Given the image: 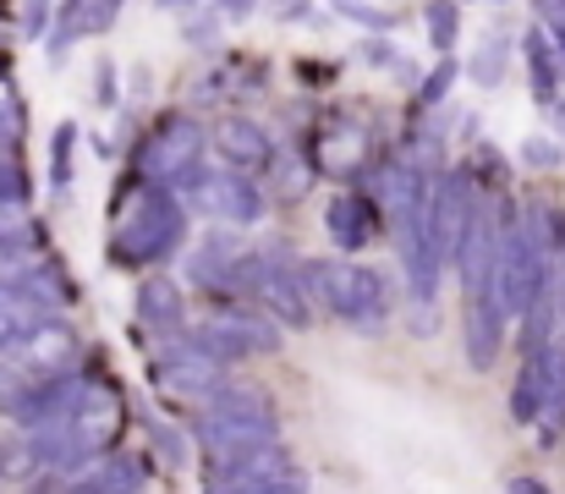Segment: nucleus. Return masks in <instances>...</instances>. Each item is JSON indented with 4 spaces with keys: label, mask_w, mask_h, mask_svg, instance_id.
<instances>
[{
    "label": "nucleus",
    "mask_w": 565,
    "mask_h": 494,
    "mask_svg": "<svg viewBox=\"0 0 565 494\" xmlns=\"http://www.w3.org/2000/svg\"><path fill=\"white\" fill-rule=\"evenodd\" d=\"M456 77H461V66H456L450 55H439V61H434V72L417 83V105H423V111H434V105L450 94V83H456Z\"/></svg>",
    "instance_id": "obj_23"
},
{
    "label": "nucleus",
    "mask_w": 565,
    "mask_h": 494,
    "mask_svg": "<svg viewBox=\"0 0 565 494\" xmlns=\"http://www.w3.org/2000/svg\"><path fill=\"white\" fill-rule=\"evenodd\" d=\"M154 445L166 451V462H182V440H177L171 429H154Z\"/></svg>",
    "instance_id": "obj_35"
},
{
    "label": "nucleus",
    "mask_w": 565,
    "mask_h": 494,
    "mask_svg": "<svg viewBox=\"0 0 565 494\" xmlns=\"http://www.w3.org/2000/svg\"><path fill=\"white\" fill-rule=\"evenodd\" d=\"M110 242H105V253H110V264L116 270H154V264H166L177 248H182V237H188V209H182V198L177 192H166V187H149L143 176H132L121 192H110Z\"/></svg>",
    "instance_id": "obj_1"
},
{
    "label": "nucleus",
    "mask_w": 565,
    "mask_h": 494,
    "mask_svg": "<svg viewBox=\"0 0 565 494\" xmlns=\"http://www.w3.org/2000/svg\"><path fill=\"white\" fill-rule=\"evenodd\" d=\"M533 429H539V445H544V451L561 445V434H565V346L550 351V385H544V407H539Z\"/></svg>",
    "instance_id": "obj_17"
},
{
    "label": "nucleus",
    "mask_w": 565,
    "mask_h": 494,
    "mask_svg": "<svg viewBox=\"0 0 565 494\" xmlns=\"http://www.w3.org/2000/svg\"><path fill=\"white\" fill-rule=\"evenodd\" d=\"M188 335L209 351V357H220V362H236V357H269V351H280V325H275V319H264V314H258V308H247V303H214V314H203Z\"/></svg>",
    "instance_id": "obj_5"
},
{
    "label": "nucleus",
    "mask_w": 565,
    "mask_h": 494,
    "mask_svg": "<svg viewBox=\"0 0 565 494\" xmlns=\"http://www.w3.org/2000/svg\"><path fill=\"white\" fill-rule=\"evenodd\" d=\"M544 116H550V127H555V133L565 138V94H555V99L544 105Z\"/></svg>",
    "instance_id": "obj_37"
},
{
    "label": "nucleus",
    "mask_w": 565,
    "mask_h": 494,
    "mask_svg": "<svg viewBox=\"0 0 565 494\" xmlns=\"http://www.w3.org/2000/svg\"><path fill=\"white\" fill-rule=\"evenodd\" d=\"M324 231H330V242H335L341 253L369 248L379 231H384L379 203L369 198V192H335V198H330V209H324Z\"/></svg>",
    "instance_id": "obj_10"
},
{
    "label": "nucleus",
    "mask_w": 565,
    "mask_h": 494,
    "mask_svg": "<svg viewBox=\"0 0 565 494\" xmlns=\"http://www.w3.org/2000/svg\"><path fill=\"white\" fill-rule=\"evenodd\" d=\"M50 319V308L33 297V292H22V286H11V281H0V357H11L33 329Z\"/></svg>",
    "instance_id": "obj_12"
},
{
    "label": "nucleus",
    "mask_w": 565,
    "mask_h": 494,
    "mask_svg": "<svg viewBox=\"0 0 565 494\" xmlns=\"http://www.w3.org/2000/svg\"><path fill=\"white\" fill-rule=\"evenodd\" d=\"M247 303H258V314H269L275 325H291V329L313 325L302 275H297V264H291V253L280 242L247 248Z\"/></svg>",
    "instance_id": "obj_3"
},
{
    "label": "nucleus",
    "mask_w": 565,
    "mask_h": 494,
    "mask_svg": "<svg viewBox=\"0 0 565 494\" xmlns=\"http://www.w3.org/2000/svg\"><path fill=\"white\" fill-rule=\"evenodd\" d=\"M149 385L160 396H171V401H192L198 407V401H209L225 385V362L209 357L188 329H177V335L160 340V357H149Z\"/></svg>",
    "instance_id": "obj_4"
},
{
    "label": "nucleus",
    "mask_w": 565,
    "mask_h": 494,
    "mask_svg": "<svg viewBox=\"0 0 565 494\" xmlns=\"http://www.w3.org/2000/svg\"><path fill=\"white\" fill-rule=\"evenodd\" d=\"M275 11L291 22V17H302V11H308V0H275Z\"/></svg>",
    "instance_id": "obj_40"
},
{
    "label": "nucleus",
    "mask_w": 565,
    "mask_h": 494,
    "mask_svg": "<svg viewBox=\"0 0 565 494\" xmlns=\"http://www.w3.org/2000/svg\"><path fill=\"white\" fill-rule=\"evenodd\" d=\"M539 17H544V22H561V28H565V0H539Z\"/></svg>",
    "instance_id": "obj_38"
},
{
    "label": "nucleus",
    "mask_w": 565,
    "mask_h": 494,
    "mask_svg": "<svg viewBox=\"0 0 565 494\" xmlns=\"http://www.w3.org/2000/svg\"><path fill=\"white\" fill-rule=\"evenodd\" d=\"M138 319H143V329H154L160 340H166V335H177V329H188V314H182V292H177V281L149 275V281L138 286Z\"/></svg>",
    "instance_id": "obj_13"
},
{
    "label": "nucleus",
    "mask_w": 565,
    "mask_h": 494,
    "mask_svg": "<svg viewBox=\"0 0 565 494\" xmlns=\"http://www.w3.org/2000/svg\"><path fill=\"white\" fill-rule=\"evenodd\" d=\"M258 11V0H214V17L220 22H247Z\"/></svg>",
    "instance_id": "obj_31"
},
{
    "label": "nucleus",
    "mask_w": 565,
    "mask_h": 494,
    "mask_svg": "<svg viewBox=\"0 0 565 494\" xmlns=\"http://www.w3.org/2000/svg\"><path fill=\"white\" fill-rule=\"evenodd\" d=\"M0 122H22V99L11 94V83H0Z\"/></svg>",
    "instance_id": "obj_34"
},
{
    "label": "nucleus",
    "mask_w": 565,
    "mask_h": 494,
    "mask_svg": "<svg viewBox=\"0 0 565 494\" xmlns=\"http://www.w3.org/2000/svg\"><path fill=\"white\" fill-rule=\"evenodd\" d=\"M182 198H188L192 209H203L209 220H220V225H258L264 220V192H258V181L247 176V170H214V165L203 160L192 170L188 181H182Z\"/></svg>",
    "instance_id": "obj_6"
},
{
    "label": "nucleus",
    "mask_w": 565,
    "mask_h": 494,
    "mask_svg": "<svg viewBox=\"0 0 565 494\" xmlns=\"http://www.w3.org/2000/svg\"><path fill=\"white\" fill-rule=\"evenodd\" d=\"M461 346H467V362L478 374H489L500 362V346H505V314L494 303V286H472L467 292V308H461Z\"/></svg>",
    "instance_id": "obj_8"
},
{
    "label": "nucleus",
    "mask_w": 565,
    "mask_h": 494,
    "mask_svg": "<svg viewBox=\"0 0 565 494\" xmlns=\"http://www.w3.org/2000/svg\"><path fill=\"white\" fill-rule=\"evenodd\" d=\"M182 33H188L192 50H214V39H220V17H214V6L198 17V11H188V22H182Z\"/></svg>",
    "instance_id": "obj_25"
},
{
    "label": "nucleus",
    "mask_w": 565,
    "mask_h": 494,
    "mask_svg": "<svg viewBox=\"0 0 565 494\" xmlns=\"http://www.w3.org/2000/svg\"><path fill=\"white\" fill-rule=\"evenodd\" d=\"M550 351H555V340H550V346H533V351H522V374H516V385H511V418H516V423H533V418H539V407H544V385H550Z\"/></svg>",
    "instance_id": "obj_15"
},
{
    "label": "nucleus",
    "mask_w": 565,
    "mask_h": 494,
    "mask_svg": "<svg viewBox=\"0 0 565 494\" xmlns=\"http://www.w3.org/2000/svg\"><path fill=\"white\" fill-rule=\"evenodd\" d=\"M561 144H555V138H527V144H522V160L527 165H561Z\"/></svg>",
    "instance_id": "obj_29"
},
{
    "label": "nucleus",
    "mask_w": 565,
    "mask_h": 494,
    "mask_svg": "<svg viewBox=\"0 0 565 494\" xmlns=\"http://www.w3.org/2000/svg\"><path fill=\"white\" fill-rule=\"evenodd\" d=\"M423 28H428V44L439 55H450L461 44V11H456V0H428L423 6Z\"/></svg>",
    "instance_id": "obj_20"
},
{
    "label": "nucleus",
    "mask_w": 565,
    "mask_h": 494,
    "mask_svg": "<svg viewBox=\"0 0 565 494\" xmlns=\"http://www.w3.org/2000/svg\"><path fill=\"white\" fill-rule=\"evenodd\" d=\"M22 368H28V379H44V374H72V362H77V335L61 325L55 314L44 319V325L33 329L17 351H11Z\"/></svg>",
    "instance_id": "obj_11"
},
{
    "label": "nucleus",
    "mask_w": 565,
    "mask_h": 494,
    "mask_svg": "<svg viewBox=\"0 0 565 494\" xmlns=\"http://www.w3.org/2000/svg\"><path fill=\"white\" fill-rule=\"evenodd\" d=\"M121 6H127V0H88V6H83V22H77V39H99V33H110L116 17H121Z\"/></svg>",
    "instance_id": "obj_24"
},
{
    "label": "nucleus",
    "mask_w": 565,
    "mask_h": 494,
    "mask_svg": "<svg viewBox=\"0 0 565 494\" xmlns=\"http://www.w3.org/2000/svg\"><path fill=\"white\" fill-rule=\"evenodd\" d=\"M17 462H22V467H28V451H22V445H17V451H11V445H6V440H0V484H6V473H11V467H17Z\"/></svg>",
    "instance_id": "obj_36"
},
{
    "label": "nucleus",
    "mask_w": 565,
    "mask_h": 494,
    "mask_svg": "<svg viewBox=\"0 0 565 494\" xmlns=\"http://www.w3.org/2000/svg\"><path fill=\"white\" fill-rule=\"evenodd\" d=\"M505 494H555V490H550L544 479H533V473H522V479H511V484H505Z\"/></svg>",
    "instance_id": "obj_33"
},
{
    "label": "nucleus",
    "mask_w": 565,
    "mask_h": 494,
    "mask_svg": "<svg viewBox=\"0 0 565 494\" xmlns=\"http://www.w3.org/2000/svg\"><path fill=\"white\" fill-rule=\"evenodd\" d=\"M138 490H143V462L138 456H110L99 467L72 473V484L55 494H138Z\"/></svg>",
    "instance_id": "obj_14"
},
{
    "label": "nucleus",
    "mask_w": 565,
    "mask_h": 494,
    "mask_svg": "<svg viewBox=\"0 0 565 494\" xmlns=\"http://www.w3.org/2000/svg\"><path fill=\"white\" fill-rule=\"evenodd\" d=\"M0 253H44V225L28 209H0Z\"/></svg>",
    "instance_id": "obj_19"
},
{
    "label": "nucleus",
    "mask_w": 565,
    "mask_h": 494,
    "mask_svg": "<svg viewBox=\"0 0 565 494\" xmlns=\"http://www.w3.org/2000/svg\"><path fill=\"white\" fill-rule=\"evenodd\" d=\"M505 55H511V33H505V28H494V33H489V44L467 61V77H472L478 88H500V83H505Z\"/></svg>",
    "instance_id": "obj_18"
},
{
    "label": "nucleus",
    "mask_w": 565,
    "mask_h": 494,
    "mask_svg": "<svg viewBox=\"0 0 565 494\" xmlns=\"http://www.w3.org/2000/svg\"><path fill=\"white\" fill-rule=\"evenodd\" d=\"M522 55H527V83H533V99H539V105H550L555 94H565V66L555 61L544 28H527V33H522Z\"/></svg>",
    "instance_id": "obj_16"
},
{
    "label": "nucleus",
    "mask_w": 565,
    "mask_h": 494,
    "mask_svg": "<svg viewBox=\"0 0 565 494\" xmlns=\"http://www.w3.org/2000/svg\"><path fill=\"white\" fill-rule=\"evenodd\" d=\"M242 494H308V479L297 473V467H286V473H275V479H258L253 490Z\"/></svg>",
    "instance_id": "obj_26"
},
{
    "label": "nucleus",
    "mask_w": 565,
    "mask_h": 494,
    "mask_svg": "<svg viewBox=\"0 0 565 494\" xmlns=\"http://www.w3.org/2000/svg\"><path fill=\"white\" fill-rule=\"evenodd\" d=\"M330 319H341L352 329H379L390 319V281L379 275L374 264H341Z\"/></svg>",
    "instance_id": "obj_7"
},
{
    "label": "nucleus",
    "mask_w": 565,
    "mask_h": 494,
    "mask_svg": "<svg viewBox=\"0 0 565 494\" xmlns=\"http://www.w3.org/2000/svg\"><path fill=\"white\" fill-rule=\"evenodd\" d=\"M72 160H77V122H61L50 138V187L55 192L72 187Z\"/></svg>",
    "instance_id": "obj_21"
},
{
    "label": "nucleus",
    "mask_w": 565,
    "mask_h": 494,
    "mask_svg": "<svg viewBox=\"0 0 565 494\" xmlns=\"http://www.w3.org/2000/svg\"><path fill=\"white\" fill-rule=\"evenodd\" d=\"M6 72H11V61H6V50H0V83H6Z\"/></svg>",
    "instance_id": "obj_43"
},
{
    "label": "nucleus",
    "mask_w": 565,
    "mask_h": 494,
    "mask_svg": "<svg viewBox=\"0 0 565 494\" xmlns=\"http://www.w3.org/2000/svg\"><path fill=\"white\" fill-rule=\"evenodd\" d=\"M160 11H177V17H188V11H198V0H154Z\"/></svg>",
    "instance_id": "obj_41"
},
{
    "label": "nucleus",
    "mask_w": 565,
    "mask_h": 494,
    "mask_svg": "<svg viewBox=\"0 0 565 494\" xmlns=\"http://www.w3.org/2000/svg\"><path fill=\"white\" fill-rule=\"evenodd\" d=\"M17 133H22V122H0V155L17 149Z\"/></svg>",
    "instance_id": "obj_39"
},
{
    "label": "nucleus",
    "mask_w": 565,
    "mask_h": 494,
    "mask_svg": "<svg viewBox=\"0 0 565 494\" xmlns=\"http://www.w3.org/2000/svg\"><path fill=\"white\" fill-rule=\"evenodd\" d=\"M28 198H33L28 165L17 155H0V209H28Z\"/></svg>",
    "instance_id": "obj_22"
},
{
    "label": "nucleus",
    "mask_w": 565,
    "mask_h": 494,
    "mask_svg": "<svg viewBox=\"0 0 565 494\" xmlns=\"http://www.w3.org/2000/svg\"><path fill=\"white\" fill-rule=\"evenodd\" d=\"M22 28H28V33H44V28H50V0H28V6H22Z\"/></svg>",
    "instance_id": "obj_32"
},
{
    "label": "nucleus",
    "mask_w": 565,
    "mask_h": 494,
    "mask_svg": "<svg viewBox=\"0 0 565 494\" xmlns=\"http://www.w3.org/2000/svg\"><path fill=\"white\" fill-rule=\"evenodd\" d=\"M335 11H347V17H358V22H369V28H395L390 11H374V6H363V0H335Z\"/></svg>",
    "instance_id": "obj_30"
},
{
    "label": "nucleus",
    "mask_w": 565,
    "mask_h": 494,
    "mask_svg": "<svg viewBox=\"0 0 565 494\" xmlns=\"http://www.w3.org/2000/svg\"><path fill=\"white\" fill-rule=\"evenodd\" d=\"M209 144H214V155L231 165V170H247V176H258V170L275 165V138L258 122H247V116H225L209 133Z\"/></svg>",
    "instance_id": "obj_9"
},
{
    "label": "nucleus",
    "mask_w": 565,
    "mask_h": 494,
    "mask_svg": "<svg viewBox=\"0 0 565 494\" xmlns=\"http://www.w3.org/2000/svg\"><path fill=\"white\" fill-rule=\"evenodd\" d=\"M94 99H99L105 111H116V99H121V88H116V66H110V61L94 66Z\"/></svg>",
    "instance_id": "obj_27"
},
{
    "label": "nucleus",
    "mask_w": 565,
    "mask_h": 494,
    "mask_svg": "<svg viewBox=\"0 0 565 494\" xmlns=\"http://www.w3.org/2000/svg\"><path fill=\"white\" fill-rule=\"evenodd\" d=\"M33 494H55V479H33Z\"/></svg>",
    "instance_id": "obj_42"
},
{
    "label": "nucleus",
    "mask_w": 565,
    "mask_h": 494,
    "mask_svg": "<svg viewBox=\"0 0 565 494\" xmlns=\"http://www.w3.org/2000/svg\"><path fill=\"white\" fill-rule=\"evenodd\" d=\"M363 61H369V66H384V72H406L390 39H363Z\"/></svg>",
    "instance_id": "obj_28"
},
{
    "label": "nucleus",
    "mask_w": 565,
    "mask_h": 494,
    "mask_svg": "<svg viewBox=\"0 0 565 494\" xmlns=\"http://www.w3.org/2000/svg\"><path fill=\"white\" fill-rule=\"evenodd\" d=\"M203 144H209V138H203V122H198V116L166 111V116L143 133V144H138V176H143L149 187L182 192V181L203 165Z\"/></svg>",
    "instance_id": "obj_2"
}]
</instances>
